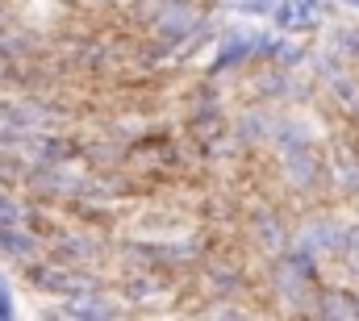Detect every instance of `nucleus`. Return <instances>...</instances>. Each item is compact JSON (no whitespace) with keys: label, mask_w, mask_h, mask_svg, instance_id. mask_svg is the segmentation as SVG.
<instances>
[{"label":"nucleus","mask_w":359,"mask_h":321,"mask_svg":"<svg viewBox=\"0 0 359 321\" xmlns=\"http://www.w3.org/2000/svg\"><path fill=\"white\" fill-rule=\"evenodd\" d=\"M251 55V42H230L217 59H213V71H222V67H230V63H238V59H247Z\"/></svg>","instance_id":"obj_1"},{"label":"nucleus","mask_w":359,"mask_h":321,"mask_svg":"<svg viewBox=\"0 0 359 321\" xmlns=\"http://www.w3.org/2000/svg\"><path fill=\"white\" fill-rule=\"evenodd\" d=\"M343 4H355V8H359V0H343Z\"/></svg>","instance_id":"obj_4"},{"label":"nucleus","mask_w":359,"mask_h":321,"mask_svg":"<svg viewBox=\"0 0 359 321\" xmlns=\"http://www.w3.org/2000/svg\"><path fill=\"white\" fill-rule=\"evenodd\" d=\"M13 317V296H8V284L0 280V321Z\"/></svg>","instance_id":"obj_3"},{"label":"nucleus","mask_w":359,"mask_h":321,"mask_svg":"<svg viewBox=\"0 0 359 321\" xmlns=\"http://www.w3.org/2000/svg\"><path fill=\"white\" fill-rule=\"evenodd\" d=\"M17 221H21V209H17V200L0 192V230H4V226H17Z\"/></svg>","instance_id":"obj_2"},{"label":"nucleus","mask_w":359,"mask_h":321,"mask_svg":"<svg viewBox=\"0 0 359 321\" xmlns=\"http://www.w3.org/2000/svg\"><path fill=\"white\" fill-rule=\"evenodd\" d=\"M305 4H318V0H305Z\"/></svg>","instance_id":"obj_5"}]
</instances>
